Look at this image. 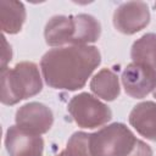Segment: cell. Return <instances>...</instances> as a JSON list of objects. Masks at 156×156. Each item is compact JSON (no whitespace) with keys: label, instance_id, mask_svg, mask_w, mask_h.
I'll use <instances>...</instances> for the list:
<instances>
[{"label":"cell","instance_id":"1","mask_svg":"<svg viewBox=\"0 0 156 156\" xmlns=\"http://www.w3.org/2000/svg\"><path fill=\"white\" fill-rule=\"evenodd\" d=\"M101 63V54L93 45H69L45 52L40 68L45 83L58 90L82 89L91 73Z\"/></svg>","mask_w":156,"mask_h":156},{"label":"cell","instance_id":"2","mask_svg":"<svg viewBox=\"0 0 156 156\" xmlns=\"http://www.w3.org/2000/svg\"><path fill=\"white\" fill-rule=\"evenodd\" d=\"M101 35V24L91 15H56L52 16L44 29L45 41L50 46L88 45L95 43Z\"/></svg>","mask_w":156,"mask_h":156},{"label":"cell","instance_id":"3","mask_svg":"<svg viewBox=\"0 0 156 156\" xmlns=\"http://www.w3.org/2000/svg\"><path fill=\"white\" fill-rule=\"evenodd\" d=\"M91 156H152L150 145L138 139L123 123L115 122L88 134Z\"/></svg>","mask_w":156,"mask_h":156},{"label":"cell","instance_id":"4","mask_svg":"<svg viewBox=\"0 0 156 156\" xmlns=\"http://www.w3.org/2000/svg\"><path fill=\"white\" fill-rule=\"evenodd\" d=\"M1 102L16 105L21 100L39 94L43 89L41 76L34 62L22 61L13 68L1 69Z\"/></svg>","mask_w":156,"mask_h":156},{"label":"cell","instance_id":"5","mask_svg":"<svg viewBox=\"0 0 156 156\" xmlns=\"http://www.w3.org/2000/svg\"><path fill=\"white\" fill-rule=\"evenodd\" d=\"M67 110L80 128H98L112 118L111 108L89 93L74 95L69 100Z\"/></svg>","mask_w":156,"mask_h":156},{"label":"cell","instance_id":"6","mask_svg":"<svg viewBox=\"0 0 156 156\" xmlns=\"http://www.w3.org/2000/svg\"><path fill=\"white\" fill-rule=\"evenodd\" d=\"M150 22V10L146 2L127 1L121 4L113 12L115 28L127 35L144 29Z\"/></svg>","mask_w":156,"mask_h":156},{"label":"cell","instance_id":"7","mask_svg":"<svg viewBox=\"0 0 156 156\" xmlns=\"http://www.w3.org/2000/svg\"><path fill=\"white\" fill-rule=\"evenodd\" d=\"M121 79L130 98L143 99L156 89V68L132 62L123 69Z\"/></svg>","mask_w":156,"mask_h":156},{"label":"cell","instance_id":"8","mask_svg":"<svg viewBox=\"0 0 156 156\" xmlns=\"http://www.w3.org/2000/svg\"><path fill=\"white\" fill-rule=\"evenodd\" d=\"M16 126L34 134H44L49 132L54 123L52 111L41 102H27L22 105L15 116Z\"/></svg>","mask_w":156,"mask_h":156},{"label":"cell","instance_id":"9","mask_svg":"<svg viewBox=\"0 0 156 156\" xmlns=\"http://www.w3.org/2000/svg\"><path fill=\"white\" fill-rule=\"evenodd\" d=\"M5 146L10 156H41L44 140L39 134L11 126L6 130Z\"/></svg>","mask_w":156,"mask_h":156},{"label":"cell","instance_id":"10","mask_svg":"<svg viewBox=\"0 0 156 156\" xmlns=\"http://www.w3.org/2000/svg\"><path fill=\"white\" fill-rule=\"evenodd\" d=\"M129 124L144 138L156 141V102L143 101L129 113Z\"/></svg>","mask_w":156,"mask_h":156},{"label":"cell","instance_id":"11","mask_svg":"<svg viewBox=\"0 0 156 156\" xmlns=\"http://www.w3.org/2000/svg\"><path fill=\"white\" fill-rule=\"evenodd\" d=\"M1 29L7 34H16L26 22V7L15 0H0Z\"/></svg>","mask_w":156,"mask_h":156},{"label":"cell","instance_id":"12","mask_svg":"<svg viewBox=\"0 0 156 156\" xmlns=\"http://www.w3.org/2000/svg\"><path fill=\"white\" fill-rule=\"evenodd\" d=\"M90 90L105 101H113L121 93L118 76L110 68H102L90 80Z\"/></svg>","mask_w":156,"mask_h":156},{"label":"cell","instance_id":"13","mask_svg":"<svg viewBox=\"0 0 156 156\" xmlns=\"http://www.w3.org/2000/svg\"><path fill=\"white\" fill-rule=\"evenodd\" d=\"M133 62L156 68V33H146L136 39L130 50Z\"/></svg>","mask_w":156,"mask_h":156},{"label":"cell","instance_id":"14","mask_svg":"<svg viewBox=\"0 0 156 156\" xmlns=\"http://www.w3.org/2000/svg\"><path fill=\"white\" fill-rule=\"evenodd\" d=\"M2 43H4V54H2V60H1V69H5L7 68L6 65L11 61V57H12V50H11V45L6 41V38L2 37Z\"/></svg>","mask_w":156,"mask_h":156},{"label":"cell","instance_id":"15","mask_svg":"<svg viewBox=\"0 0 156 156\" xmlns=\"http://www.w3.org/2000/svg\"><path fill=\"white\" fill-rule=\"evenodd\" d=\"M56 156H71V155H69V154H68L66 150H62V151H61L58 155H56Z\"/></svg>","mask_w":156,"mask_h":156},{"label":"cell","instance_id":"16","mask_svg":"<svg viewBox=\"0 0 156 156\" xmlns=\"http://www.w3.org/2000/svg\"><path fill=\"white\" fill-rule=\"evenodd\" d=\"M154 98H155V99H156V89H155V90H154Z\"/></svg>","mask_w":156,"mask_h":156},{"label":"cell","instance_id":"17","mask_svg":"<svg viewBox=\"0 0 156 156\" xmlns=\"http://www.w3.org/2000/svg\"><path fill=\"white\" fill-rule=\"evenodd\" d=\"M155 9H156V2H155Z\"/></svg>","mask_w":156,"mask_h":156}]
</instances>
